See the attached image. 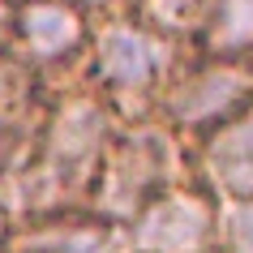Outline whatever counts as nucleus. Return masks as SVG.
<instances>
[{"label": "nucleus", "mask_w": 253, "mask_h": 253, "mask_svg": "<svg viewBox=\"0 0 253 253\" xmlns=\"http://www.w3.org/2000/svg\"><path fill=\"white\" fill-rule=\"evenodd\" d=\"M35 112V73L13 56H0V137L17 133Z\"/></svg>", "instance_id": "9d476101"}, {"label": "nucleus", "mask_w": 253, "mask_h": 253, "mask_svg": "<svg viewBox=\"0 0 253 253\" xmlns=\"http://www.w3.org/2000/svg\"><path fill=\"white\" fill-rule=\"evenodd\" d=\"M172 189V133L142 125L133 133H116L90 185L94 214L112 227H129L155 198Z\"/></svg>", "instance_id": "f257e3e1"}, {"label": "nucleus", "mask_w": 253, "mask_h": 253, "mask_svg": "<svg viewBox=\"0 0 253 253\" xmlns=\"http://www.w3.org/2000/svg\"><path fill=\"white\" fill-rule=\"evenodd\" d=\"M253 107V60H202L163 90V116L172 129L214 133Z\"/></svg>", "instance_id": "7ed1b4c3"}, {"label": "nucleus", "mask_w": 253, "mask_h": 253, "mask_svg": "<svg viewBox=\"0 0 253 253\" xmlns=\"http://www.w3.org/2000/svg\"><path fill=\"white\" fill-rule=\"evenodd\" d=\"M202 189L214 202H253V107L202 137Z\"/></svg>", "instance_id": "0eeeda50"}, {"label": "nucleus", "mask_w": 253, "mask_h": 253, "mask_svg": "<svg viewBox=\"0 0 253 253\" xmlns=\"http://www.w3.org/2000/svg\"><path fill=\"white\" fill-rule=\"evenodd\" d=\"M9 26L30 65H60L90 43L86 9L73 0H17Z\"/></svg>", "instance_id": "423d86ee"}, {"label": "nucleus", "mask_w": 253, "mask_h": 253, "mask_svg": "<svg viewBox=\"0 0 253 253\" xmlns=\"http://www.w3.org/2000/svg\"><path fill=\"white\" fill-rule=\"evenodd\" d=\"M116 236V227L103 223L99 214H43L22 232L9 236V253H103Z\"/></svg>", "instance_id": "6e6552de"}, {"label": "nucleus", "mask_w": 253, "mask_h": 253, "mask_svg": "<svg viewBox=\"0 0 253 253\" xmlns=\"http://www.w3.org/2000/svg\"><path fill=\"white\" fill-rule=\"evenodd\" d=\"M202 9H206V0H142V17L137 22H146L150 30L172 39V35L198 30Z\"/></svg>", "instance_id": "9b49d317"}, {"label": "nucleus", "mask_w": 253, "mask_h": 253, "mask_svg": "<svg viewBox=\"0 0 253 253\" xmlns=\"http://www.w3.org/2000/svg\"><path fill=\"white\" fill-rule=\"evenodd\" d=\"M9 168V137H0V172Z\"/></svg>", "instance_id": "ddd939ff"}, {"label": "nucleus", "mask_w": 253, "mask_h": 253, "mask_svg": "<svg viewBox=\"0 0 253 253\" xmlns=\"http://www.w3.org/2000/svg\"><path fill=\"white\" fill-rule=\"evenodd\" d=\"M112 137H116V120H112L107 99L73 94L43 125L30 180L43 193H78V189L94 185V172H99Z\"/></svg>", "instance_id": "f03ea898"}, {"label": "nucleus", "mask_w": 253, "mask_h": 253, "mask_svg": "<svg viewBox=\"0 0 253 253\" xmlns=\"http://www.w3.org/2000/svg\"><path fill=\"white\" fill-rule=\"evenodd\" d=\"M9 236H13V227H9V211L0 202V249H9Z\"/></svg>", "instance_id": "f8f14e48"}, {"label": "nucleus", "mask_w": 253, "mask_h": 253, "mask_svg": "<svg viewBox=\"0 0 253 253\" xmlns=\"http://www.w3.org/2000/svg\"><path fill=\"white\" fill-rule=\"evenodd\" d=\"M90 65L94 82L112 99L150 94L172 69V39L137 17H120V22H107L99 35H90Z\"/></svg>", "instance_id": "20e7f679"}, {"label": "nucleus", "mask_w": 253, "mask_h": 253, "mask_svg": "<svg viewBox=\"0 0 253 253\" xmlns=\"http://www.w3.org/2000/svg\"><path fill=\"white\" fill-rule=\"evenodd\" d=\"M193 39L206 60H253V0H206Z\"/></svg>", "instance_id": "1a4fd4ad"}, {"label": "nucleus", "mask_w": 253, "mask_h": 253, "mask_svg": "<svg viewBox=\"0 0 253 253\" xmlns=\"http://www.w3.org/2000/svg\"><path fill=\"white\" fill-rule=\"evenodd\" d=\"M78 9H86V4H112V0H73Z\"/></svg>", "instance_id": "4468645a"}, {"label": "nucleus", "mask_w": 253, "mask_h": 253, "mask_svg": "<svg viewBox=\"0 0 253 253\" xmlns=\"http://www.w3.org/2000/svg\"><path fill=\"white\" fill-rule=\"evenodd\" d=\"M133 253H214L219 202L206 189H168L129 223Z\"/></svg>", "instance_id": "39448f33"}]
</instances>
